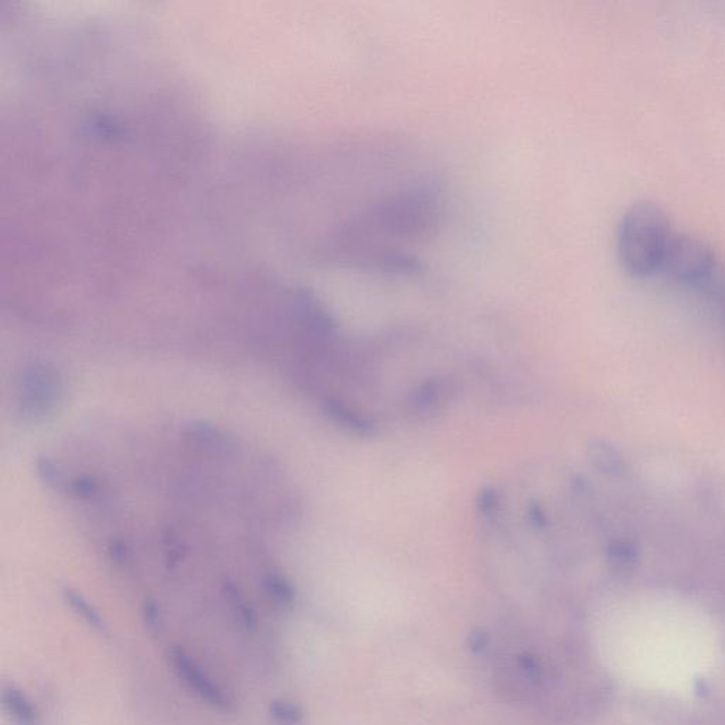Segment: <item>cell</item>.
Here are the masks:
<instances>
[{
  "label": "cell",
  "mask_w": 725,
  "mask_h": 725,
  "mask_svg": "<svg viewBox=\"0 0 725 725\" xmlns=\"http://www.w3.org/2000/svg\"><path fill=\"white\" fill-rule=\"evenodd\" d=\"M671 235V220L654 200H636L626 207L616 228V251L626 271L638 276L656 271Z\"/></svg>",
  "instance_id": "cell-1"
},
{
  "label": "cell",
  "mask_w": 725,
  "mask_h": 725,
  "mask_svg": "<svg viewBox=\"0 0 725 725\" xmlns=\"http://www.w3.org/2000/svg\"><path fill=\"white\" fill-rule=\"evenodd\" d=\"M717 262L714 250L704 238L688 231H671L657 269L673 281L700 285Z\"/></svg>",
  "instance_id": "cell-2"
},
{
  "label": "cell",
  "mask_w": 725,
  "mask_h": 725,
  "mask_svg": "<svg viewBox=\"0 0 725 725\" xmlns=\"http://www.w3.org/2000/svg\"><path fill=\"white\" fill-rule=\"evenodd\" d=\"M62 377L52 366L33 361L23 368L19 387V414L24 420L37 421L47 416L60 400Z\"/></svg>",
  "instance_id": "cell-3"
},
{
  "label": "cell",
  "mask_w": 725,
  "mask_h": 725,
  "mask_svg": "<svg viewBox=\"0 0 725 725\" xmlns=\"http://www.w3.org/2000/svg\"><path fill=\"white\" fill-rule=\"evenodd\" d=\"M169 660L177 678L186 684L200 700L220 712L230 710L231 700L227 693L185 650L173 649L169 654Z\"/></svg>",
  "instance_id": "cell-4"
},
{
  "label": "cell",
  "mask_w": 725,
  "mask_h": 725,
  "mask_svg": "<svg viewBox=\"0 0 725 725\" xmlns=\"http://www.w3.org/2000/svg\"><path fill=\"white\" fill-rule=\"evenodd\" d=\"M457 385L448 377H435L418 385L407 400L406 414L416 423L433 420L454 400Z\"/></svg>",
  "instance_id": "cell-5"
},
{
  "label": "cell",
  "mask_w": 725,
  "mask_h": 725,
  "mask_svg": "<svg viewBox=\"0 0 725 725\" xmlns=\"http://www.w3.org/2000/svg\"><path fill=\"white\" fill-rule=\"evenodd\" d=\"M325 413L329 416L332 423L341 426L346 433L356 435V437H373L377 433L375 423L368 420L367 416L358 414L351 407L344 406L343 402L330 400L325 404Z\"/></svg>",
  "instance_id": "cell-6"
},
{
  "label": "cell",
  "mask_w": 725,
  "mask_h": 725,
  "mask_svg": "<svg viewBox=\"0 0 725 725\" xmlns=\"http://www.w3.org/2000/svg\"><path fill=\"white\" fill-rule=\"evenodd\" d=\"M4 710L18 725H38V712L28 695L14 684H4L2 688Z\"/></svg>",
  "instance_id": "cell-7"
},
{
  "label": "cell",
  "mask_w": 725,
  "mask_h": 725,
  "mask_svg": "<svg viewBox=\"0 0 725 725\" xmlns=\"http://www.w3.org/2000/svg\"><path fill=\"white\" fill-rule=\"evenodd\" d=\"M588 457L601 474L619 476L625 471V461L618 449L606 441L594 440L588 444Z\"/></svg>",
  "instance_id": "cell-8"
},
{
  "label": "cell",
  "mask_w": 725,
  "mask_h": 725,
  "mask_svg": "<svg viewBox=\"0 0 725 725\" xmlns=\"http://www.w3.org/2000/svg\"><path fill=\"white\" fill-rule=\"evenodd\" d=\"M62 595H64V601L67 602V606H70V608L76 612L77 615L83 619L87 625L91 626L93 630H98V632H107L105 619L103 618L100 611L88 602V599L84 598L83 595L74 591L71 588H66Z\"/></svg>",
  "instance_id": "cell-9"
},
{
  "label": "cell",
  "mask_w": 725,
  "mask_h": 725,
  "mask_svg": "<svg viewBox=\"0 0 725 725\" xmlns=\"http://www.w3.org/2000/svg\"><path fill=\"white\" fill-rule=\"evenodd\" d=\"M708 298L725 317V265H715L712 274L700 284Z\"/></svg>",
  "instance_id": "cell-10"
},
{
  "label": "cell",
  "mask_w": 725,
  "mask_h": 725,
  "mask_svg": "<svg viewBox=\"0 0 725 725\" xmlns=\"http://www.w3.org/2000/svg\"><path fill=\"white\" fill-rule=\"evenodd\" d=\"M262 585H264L265 592L276 604L281 606H292L295 592H293L292 585L289 584L285 578L276 574L265 575Z\"/></svg>",
  "instance_id": "cell-11"
},
{
  "label": "cell",
  "mask_w": 725,
  "mask_h": 725,
  "mask_svg": "<svg viewBox=\"0 0 725 725\" xmlns=\"http://www.w3.org/2000/svg\"><path fill=\"white\" fill-rule=\"evenodd\" d=\"M269 715L279 725H301L303 713L298 705L286 700H274L269 703Z\"/></svg>",
  "instance_id": "cell-12"
},
{
  "label": "cell",
  "mask_w": 725,
  "mask_h": 725,
  "mask_svg": "<svg viewBox=\"0 0 725 725\" xmlns=\"http://www.w3.org/2000/svg\"><path fill=\"white\" fill-rule=\"evenodd\" d=\"M226 594L240 619L241 625L245 626L248 630H254L257 628V615L251 606L243 598V595L238 592L235 585H226Z\"/></svg>",
  "instance_id": "cell-13"
},
{
  "label": "cell",
  "mask_w": 725,
  "mask_h": 725,
  "mask_svg": "<svg viewBox=\"0 0 725 725\" xmlns=\"http://www.w3.org/2000/svg\"><path fill=\"white\" fill-rule=\"evenodd\" d=\"M144 622L151 635L158 636L162 633L163 618L158 604L152 599H146L144 606Z\"/></svg>",
  "instance_id": "cell-14"
},
{
  "label": "cell",
  "mask_w": 725,
  "mask_h": 725,
  "mask_svg": "<svg viewBox=\"0 0 725 725\" xmlns=\"http://www.w3.org/2000/svg\"><path fill=\"white\" fill-rule=\"evenodd\" d=\"M498 507V496L493 489H485L479 495V509L481 512L490 515Z\"/></svg>",
  "instance_id": "cell-15"
},
{
  "label": "cell",
  "mask_w": 725,
  "mask_h": 725,
  "mask_svg": "<svg viewBox=\"0 0 725 725\" xmlns=\"http://www.w3.org/2000/svg\"><path fill=\"white\" fill-rule=\"evenodd\" d=\"M486 642H488V638H486V635H483V633H476V635H472L471 645L474 650L483 649Z\"/></svg>",
  "instance_id": "cell-16"
}]
</instances>
